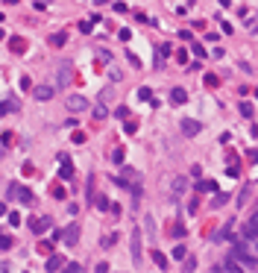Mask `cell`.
<instances>
[{
  "mask_svg": "<svg viewBox=\"0 0 258 273\" xmlns=\"http://www.w3.org/2000/svg\"><path fill=\"white\" fill-rule=\"evenodd\" d=\"M62 261H65L62 256H50V258H47V264H44V267H47V270H59V267H62Z\"/></svg>",
  "mask_w": 258,
  "mask_h": 273,
  "instance_id": "ba28073f",
  "label": "cell"
},
{
  "mask_svg": "<svg viewBox=\"0 0 258 273\" xmlns=\"http://www.w3.org/2000/svg\"><path fill=\"white\" fill-rule=\"evenodd\" d=\"M170 100H173V103H185V100H188L185 88H173V91H170Z\"/></svg>",
  "mask_w": 258,
  "mask_h": 273,
  "instance_id": "52a82bcc",
  "label": "cell"
},
{
  "mask_svg": "<svg viewBox=\"0 0 258 273\" xmlns=\"http://www.w3.org/2000/svg\"><path fill=\"white\" fill-rule=\"evenodd\" d=\"M0 38H3V30H0Z\"/></svg>",
  "mask_w": 258,
  "mask_h": 273,
  "instance_id": "d6986e66",
  "label": "cell"
},
{
  "mask_svg": "<svg viewBox=\"0 0 258 273\" xmlns=\"http://www.w3.org/2000/svg\"><path fill=\"white\" fill-rule=\"evenodd\" d=\"M132 258H135V264H141V238H138V229L132 232Z\"/></svg>",
  "mask_w": 258,
  "mask_h": 273,
  "instance_id": "7a4b0ae2",
  "label": "cell"
},
{
  "mask_svg": "<svg viewBox=\"0 0 258 273\" xmlns=\"http://www.w3.org/2000/svg\"><path fill=\"white\" fill-rule=\"evenodd\" d=\"M15 109V103H0V115H6V112H12Z\"/></svg>",
  "mask_w": 258,
  "mask_h": 273,
  "instance_id": "5bb4252c",
  "label": "cell"
},
{
  "mask_svg": "<svg viewBox=\"0 0 258 273\" xmlns=\"http://www.w3.org/2000/svg\"><path fill=\"white\" fill-rule=\"evenodd\" d=\"M153 261H155V264H158V267H161V270L167 267V258L161 256V253H153Z\"/></svg>",
  "mask_w": 258,
  "mask_h": 273,
  "instance_id": "7c38bea8",
  "label": "cell"
},
{
  "mask_svg": "<svg viewBox=\"0 0 258 273\" xmlns=\"http://www.w3.org/2000/svg\"><path fill=\"white\" fill-rule=\"evenodd\" d=\"M214 188H217L214 182H200V185H197V191H214Z\"/></svg>",
  "mask_w": 258,
  "mask_h": 273,
  "instance_id": "4fadbf2b",
  "label": "cell"
},
{
  "mask_svg": "<svg viewBox=\"0 0 258 273\" xmlns=\"http://www.w3.org/2000/svg\"><path fill=\"white\" fill-rule=\"evenodd\" d=\"M35 97H38V100H50V97H53V88L50 86H38V88H35Z\"/></svg>",
  "mask_w": 258,
  "mask_h": 273,
  "instance_id": "8992f818",
  "label": "cell"
},
{
  "mask_svg": "<svg viewBox=\"0 0 258 273\" xmlns=\"http://www.w3.org/2000/svg\"><path fill=\"white\" fill-rule=\"evenodd\" d=\"M88 103H85V97H68V109H76V112H82Z\"/></svg>",
  "mask_w": 258,
  "mask_h": 273,
  "instance_id": "5b68a950",
  "label": "cell"
},
{
  "mask_svg": "<svg viewBox=\"0 0 258 273\" xmlns=\"http://www.w3.org/2000/svg\"><path fill=\"white\" fill-rule=\"evenodd\" d=\"M246 235H258V215L249 221V226H246Z\"/></svg>",
  "mask_w": 258,
  "mask_h": 273,
  "instance_id": "30bf717a",
  "label": "cell"
},
{
  "mask_svg": "<svg viewBox=\"0 0 258 273\" xmlns=\"http://www.w3.org/2000/svg\"><path fill=\"white\" fill-rule=\"evenodd\" d=\"M76 235H79V229H76V223L65 229V241H68V244H73V241H76Z\"/></svg>",
  "mask_w": 258,
  "mask_h": 273,
  "instance_id": "9c48e42d",
  "label": "cell"
},
{
  "mask_svg": "<svg viewBox=\"0 0 258 273\" xmlns=\"http://www.w3.org/2000/svg\"><path fill=\"white\" fill-rule=\"evenodd\" d=\"M173 258H185V247H176V250H173Z\"/></svg>",
  "mask_w": 258,
  "mask_h": 273,
  "instance_id": "e0dca14e",
  "label": "cell"
},
{
  "mask_svg": "<svg viewBox=\"0 0 258 273\" xmlns=\"http://www.w3.org/2000/svg\"><path fill=\"white\" fill-rule=\"evenodd\" d=\"M182 132H185V135H197V132H200V123H197V120H182Z\"/></svg>",
  "mask_w": 258,
  "mask_h": 273,
  "instance_id": "3957f363",
  "label": "cell"
},
{
  "mask_svg": "<svg viewBox=\"0 0 258 273\" xmlns=\"http://www.w3.org/2000/svg\"><path fill=\"white\" fill-rule=\"evenodd\" d=\"M53 197H56V200H65V188L56 185V188H53Z\"/></svg>",
  "mask_w": 258,
  "mask_h": 273,
  "instance_id": "9a60e30c",
  "label": "cell"
},
{
  "mask_svg": "<svg viewBox=\"0 0 258 273\" xmlns=\"http://www.w3.org/2000/svg\"><path fill=\"white\" fill-rule=\"evenodd\" d=\"M50 226H53V218H50V215H44V218H38V221H33V223H30V229H33L35 235H41V232H47Z\"/></svg>",
  "mask_w": 258,
  "mask_h": 273,
  "instance_id": "6da1fadb",
  "label": "cell"
},
{
  "mask_svg": "<svg viewBox=\"0 0 258 273\" xmlns=\"http://www.w3.org/2000/svg\"><path fill=\"white\" fill-rule=\"evenodd\" d=\"M241 112L249 118V115H252V106H249V103H241Z\"/></svg>",
  "mask_w": 258,
  "mask_h": 273,
  "instance_id": "2e32d148",
  "label": "cell"
},
{
  "mask_svg": "<svg viewBox=\"0 0 258 273\" xmlns=\"http://www.w3.org/2000/svg\"><path fill=\"white\" fill-rule=\"evenodd\" d=\"M59 176H62V179H70V176H73V168H70L68 156H62V168H59Z\"/></svg>",
  "mask_w": 258,
  "mask_h": 273,
  "instance_id": "277c9868",
  "label": "cell"
},
{
  "mask_svg": "<svg viewBox=\"0 0 258 273\" xmlns=\"http://www.w3.org/2000/svg\"><path fill=\"white\" fill-rule=\"evenodd\" d=\"M106 115H109V109H106V106H94V118H97V120H103Z\"/></svg>",
  "mask_w": 258,
  "mask_h": 273,
  "instance_id": "8fae6325",
  "label": "cell"
},
{
  "mask_svg": "<svg viewBox=\"0 0 258 273\" xmlns=\"http://www.w3.org/2000/svg\"><path fill=\"white\" fill-rule=\"evenodd\" d=\"M3 212H6V203H0V215H3Z\"/></svg>",
  "mask_w": 258,
  "mask_h": 273,
  "instance_id": "ac0fdd59",
  "label": "cell"
}]
</instances>
